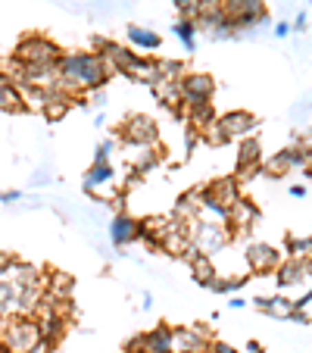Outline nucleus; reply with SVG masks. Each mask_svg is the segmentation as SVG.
Segmentation results:
<instances>
[{"label":"nucleus","instance_id":"nucleus-1","mask_svg":"<svg viewBox=\"0 0 312 353\" xmlns=\"http://www.w3.org/2000/svg\"><path fill=\"white\" fill-rule=\"evenodd\" d=\"M41 341V328L34 316L16 313L13 319H7L3 332H0V347L3 353H28Z\"/></svg>","mask_w":312,"mask_h":353},{"label":"nucleus","instance_id":"nucleus-2","mask_svg":"<svg viewBox=\"0 0 312 353\" xmlns=\"http://www.w3.org/2000/svg\"><path fill=\"white\" fill-rule=\"evenodd\" d=\"M16 60L25 63V66H56L63 57V50L44 34H25V38L16 44Z\"/></svg>","mask_w":312,"mask_h":353},{"label":"nucleus","instance_id":"nucleus-3","mask_svg":"<svg viewBox=\"0 0 312 353\" xmlns=\"http://www.w3.org/2000/svg\"><path fill=\"white\" fill-rule=\"evenodd\" d=\"M191 244L197 254L203 256H216L222 254L228 244H231V232H228L225 222H209V219H197L194 222V234Z\"/></svg>","mask_w":312,"mask_h":353},{"label":"nucleus","instance_id":"nucleus-4","mask_svg":"<svg viewBox=\"0 0 312 353\" xmlns=\"http://www.w3.org/2000/svg\"><path fill=\"white\" fill-rule=\"evenodd\" d=\"M178 91H181V103H185V107H200V103H209V100H213L216 81H213V75L185 72L178 79Z\"/></svg>","mask_w":312,"mask_h":353},{"label":"nucleus","instance_id":"nucleus-5","mask_svg":"<svg viewBox=\"0 0 312 353\" xmlns=\"http://www.w3.org/2000/svg\"><path fill=\"white\" fill-rule=\"evenodd\" d=\"M122 138L128 147H156L160 141V125L150 116H128L122 122Z\"/></svg>","mask_w":312,"mask_h":353},{"label":"nucleus","instance_id":"nucleus-6","mask_svg":"<svg viewBox=\"0 0 312 353\" xmlns=\"http://www.w3.org/2000/svg\"><path fill=\"white\" fill-rule=\"evenodd\" d=\"M209 341H213V338H209L206 325L172 328V353H206Z\"/></svg>","mask_w":312,"mask_h":353},{"label":"nucleus","instance_id":"nucleus-7","mask_svg":"<svg viewBox=\"0 0 312 353\" xmlns=\"http://www.w3.org/2000/svg\"><path fill=\"white\" fill-rule=\"evenodd\" d=\"M247 266H250L253 275H266V272H275L281 266V254L275 250L272 244H250L247 247Z\"/></svg>","mask_w":312,"mask_h":353},{"label":"nucleus","instance_id":"nucleus-8","mask_svg":"<svg viewBox=\"0 0 312 353\" xmlns=\"http://www.w3.org/2000/svg\"><path fill=\"white\" fill-rule=\"evenodd\" d=\"M110 241L116 247H128L134 241H141V222L128 213H116L113 222H110Z\"/></svg>","mask_w":312,"mask_h":353},{"label":"nucleus","instance_id":"nucleus-9","mask_svg":"<svg viewBox=\"0 0 312 353\" xmlns=\"http://www.w3.org/2000/svg\"><path fill=\"white\" fill-rule=\"evenodd\" d=\"M259 163H262V144L256 138H244L238 147V175L240 179H250L259 172Z\"/></svg>","mask_w":312,"mask_h":353},{"label":"nucleus","instance_id":"nucleus-10","mask_svg":"<svg viewBox=\"0 0 312 353\" xmlns=\"http://www.w3.org/2000/svg\"><path fill=\"white\" fill-rule=\"evenodd\" d=\"M216 125L225 132L228 141H234V138H247V134L256 128V119H253L250 113H240V110H234V113H225L222 119H216Z\"/></svg>","mask_w":312,"mask_h":353},{"label":"nucleus","instance_id":"nucleus-11","mask_svg":"<svg viewBox=\"0 0 312 353\" xmlns=\"http://www.w3.org/2000/svg\"><path fill=\"white\" fill-rule=\"evenodd\" d=\"M206 197H213L216 203H222L225 210H231L234 203L240 200V188H238V179H216L213 185L203 188Z\"/></svg>","mask_w":312,"mask_h":353},{"label":"nucleus","instance_id":"nucleus-12","mask_svg":"<svg viewBox=\"0 0 312 353\" xmlns=\"http://www.w3.org/2000/svg\"><path fill=\"white\" fill-rule=\"evenodd\" d=\"M275 272H278L281 291H291V288H300L309 281V275H306V260H287V263H281Z\"/></svg>","mask_w":312,"mask_h":353},{"label":"nucleus","instance_id":"nucleus-13","mask_svg":"<svg viewBox=\"0 0 312 353\" xmlns=\"http://www.w3.org/2000/svg\"><path fill=\"white\" fill-rule=\"evenodd\" d=\"M200 200H203V191H187V194H181L178 203H175L172 219H175V222H197V219H200Z\"/></svg>","mask_w":312,"mask_h":353},{"label":"nucleus","instance_id":"nucleus-14","mask_svg":"<svg viewBox=\"0 0 312 353\" xmlns=\"http://www.w3.org/2000/svg\"><path fill=\"white\" fill-rule=\"evenodd\" d=\"M113 181H116L113 163H94V166L85 172V191L87 194H97L103 185H113Z\"/></svg>","mask_w":312,"mask_h":353},{"label":"nucleus","instance_id":"nucleus-15","mask_svg":"<svg viewBox=\"0 0 312 353\" xmlns=\"http://www.w3.org/2000/svg\"><path fill=\"white\" fill-rule=\"evenodd\" d=\"M144 353H172V328L156 325L144 334Z\"/></svg>","mask_w":312,"mask_h":353},{"label":"nucleus","instance_id":"nucleus-16","mask_svg":"<svg viewBox=\"0 0 312 353\" xmlns=\"http://www.w3.org/2000/svg\"><path fill=\"white\" fill-rule=\"evenodd\" d=\"M253 303H256L262 313L275 316V319H291V313H293V300L291 297H256Z\"/></svg>","mask_w":312,"mask_h":353},{"label":"nucleus","instance_id":"nucleus-17","mask_svg":"<svg viewBox=\"0 0 312 353\" xmlns=\"http://www.w3.org/2000/svg\"><path fill=\"white\" fill-rule=\"evenodd\" d=\"M0 110H3V113H22V110H25L19 88L10 85L3 75H0Z\"/></svg>","mask_w":312,"mask_h":353},{"label":"nucleus","instance_id":"nucleus-18","mask_svg":"<svg viewBox=\"0 0 312 353\" xmlns=\"http://www.w3.org/2000/svg\"><path fill=\"white\" fill-rule=\"evenodd\" d=\"M191 275H194V281L197 285H203V288H209V281L216 279V266H213V256H203V254H197V256H191Z\"/></svg>","mask_w":312,"mask_h":353},{"label":"nucleus","instance_id":"nucleus-19","mask_svg":"<svg viewBox=\"0 0 312 353\" xmlns=\"http://www.w3.org/2000/svg\"><path fill=\"white\" fill-rule=\"evenodd\" d=\"M128 41H132L134 47H141V50H156V47L163 44L160 34L150 32V28H144V26H132V28H128Z\"/></svg>","mask_w":312,"mask_h":353},{"label":"nucleus","instance_id":"nucleus-20","mask_svg":"<svg viewBox=\"0 0 312 353\" xmlns=\"http://www.w3.org/2000/svg\"><path fill=\"white\" fill-rule=\"evenodd\" d=\"M69 103H75V100L66 97V94H60V91H54V94H50V100H47V107L41 110V113H44L50 122H60L63 116L69 113Z\"/></svg>","mask_w":312,"mask_h":353},{"label":"nucleus","instance_id":"nucleus-21","mask_svg":"<svg viewBox=\"0 0 312 353\" xmlns=\"http://www.w3.org/2000/svg\"><path fill=\"white\" fill-rule=\"evenodd\" d=\"M72 275L66 272H50V279H47V294H54V297L60 300H69V294H72Z\"/></svg>","mask_w":312,"mask_h":353},{"label":"nucleus","instance_id":"nucleus-22","mask_svg":"<svg viewBox=\"0 0 312 353\" xmlns=\"http://www.w3.org/2000/svg\"><path fill=\"white\" fill-rule=\"evenodd\" d=\"M160 103H166L169 110H178L181 107V91H178V81H160V85H153Z\"/></svg>","mask_w":312,"mask_h":353},{"label":"nucleus","instance_id":"nucleus-23","mask_svg":"<svg viewBox=\"0 0 312 353\" xmlns=\"http://www.w3.org/2000/svg\"><path fill=\"white\" fill-rule=\"evenodd\" d=\"M175 38L187 47V54H194V47H197V22H191V19L175 22Z\"/></svg>","mask_w":312,"mask_h":353},{"label":"nucleus","instance_id":"nucleus-24","mask_svg":"<svg viewBox=\"0 0 312 353\" xmlns=\"http://www.w3.org/2000/svg\"><path fill=\"white\" fill-rule=\"evenodd\" d=\"M259 172H262V175H269V179H281V175H287V172H291V166H287L284 154H275L272 160L259 163Z\"/></svg>","mask_w":312,"mask_h":353},{"label":"nucleus","instance_id":"nucleus-25","mask_svg":"<svg viewBox=\"0 0 312 353\" xmlns=\"http://www.w3.org/2000/svg\"><path fill=\"white\" fill-rule=\"evenodd\" d=\"M312 254V238H287V260H306Z\"/></svg>","mask_w":312,"mask_h":353},{"label":"nucleus","instance_id":"nucleus-26","mask_svg":"<svg viewBox=\"0 0 312 353\" xmlns=\"http://www.w3.org/2000/svg\"><path fill=\"white\" fill-rule=\"evenodd\" d=\"M200 138H203V144H209V147H225L228 144V138H225V132H222L219 125H216V119L209 122V125L200 132Z\"/></svg>","mask_w":312,"mask_h":353},{"label":"nucleus","instance_id":"nucleus-27","mask_svg":"<svg viewBox=\"0 0 312 353\" xmlns=\"http://www.w3.org/2000/svg\"><path fill=\"white\" fill-rule=\"evenodd\" d=\"M116 150V141L107 138V141H100L97 144V154H94V163H110V154Z\"/></svg>","mask_w":312,"mask_h":353},{"label":"nucleus","instance_id":"nucleus-28","mask_svg":"<svg viewBox=\"0 0 312 353\" xmlns=\"http://www.w3.org/2000/svg\"><path fill=\"white\" fill-rule=\"evenodd\" d=\"M206 353H240V350H234V347H231V344H225V341H209Z\"/></svg>","mask_w":312,"mask_h":353},{"label":"nucleus","instance_id":"nucleus-29","mask_svg":"<svg viewBox=\"0 0 312 353\" xmlns=\"http://www.w3.org/2000/svg\"><path fill=\"white\" fill-rule=\"evenodd\" d=\"M16 263V256L13 254H7V250H0V279H7V272H10V266Z\"/></svg>","mask_w":312,"mask_h":353},{"label":"nucleus","instance_id":"nucleus-30","mask_svg":"<svg viewBox=\"0 0 312 353\" xmlns=\"http://www.w3.org/2000/svg\"><path fill=\"white\" fill-rule=\"evenodd\" d=\"M22 200V191H0V203H16Z\"/></svg>","mask_w":312,"mask_h":353},{"label":"nucleus","instance_id":"nucleus-31","mask_svg":"<svg viewBox=\"0 0 312 353\" xmlns=\"http://www.w3.org/2000/svg\"><path fill=\"white\" fill-rule=\"evenodd\" d=\"M47 181H50V175H47V172H34L32 175V188H44Z\"/></svg>","mask_w":312,"mask_h":353},{"label":"nucleus","instance_id":"nucleus-32","mask_svg":"<svg viewBox=\"0 0 312 353\" xmlns=\"http://www.w3.org/2000/svg\"><path fill=\"white\" fill-rule=\"evenodd\" d=\"M291 22H278V26H275V38H287V34H291Z\"/></svg>","mask_w":312,"mask_h":353},{"label":"nucleus","instance_id":"nucleus-33","mask_svg":"<svg viewBox=\"0 0 312 353\" xmlns=\"http://www.w3.org/2000/svg\"><path fill=\"white\" fill-rule=\"evenodd\" d=\"M293 28H297V32H306V13H300L297 19H293Z\"/></svg>","mask_w":312,"mask_h":353},{"label":"nucleus","instance_id":"nucleus-34","mask_svg":"<svg viewBox=\"0 0 312 353\" xmlns=\"http://www.w3.org/2000/svg\"><path fill=\"white\" fill-rule=\"evenodd\" d=\"M231 310H240V307H247V300L244 297H231V303H228Z\"/></svg>","mask_w":312,"mask_h":353},{"label":"nucleus","instance_id":"nucleus-35","mask_svg":"<svg viewBox=\"0 0 312 353\" xmlns=\"http://www.w3.org/2000/svg\"><path fill=\"white\" fill-rule=\"evenodd\" d=\"M291 197H306V188L303 185H293L291 188Z\"/></svg>","mask_w":312,"mask_h":353},{"label":"nucleus","instance_id":"nucleus-36","mask_svg":"<svg viewBox=\"0 0 312 353\" xmlns=\"http://www.w3.org/2000/svg\"><path fill=\"white\" fill-rule=\"evenodd\" d=\"M153 307V297L150 294H144V297H141V310H150Z\"/></svg>","mask_w":312,"mask_h":353},{"label":"nucleus","instance_id":"nucleus-37","mask_svg":"<svg viewBox=\"0 0 312 353\" xmlns=\"http://www.w3.org/2000/svg\"><path fill=\"white\" fill-rule=\"evenodd\" d=\"M259 350H262V347H259L256 341H250V344H247V353H259Z\"/></svg>","mask_w":312,"mask_h":353},{"label":"nucleus","instance_id":"nucleus-38","mask_svg":"<svg viewBox=\"0 0 312 353\" xmlns=\"http://www.w3.org/2000/svg\"><path fill=\"white\" fill-rule=\"evenodd\" d=\"M306 275H309V281H312V254L306 256Z\"/></svg>","mask_w":312,"mask_h":353},{"label":"nucleus","instance_id":"nucleus-39","mask_svg":"<svg viewBox=\"0 0 312 353\" xmlns=\"http://www.w3.org/2000/svg\"><path fill=\"white\" fill-rule=\"evenodd\" d=\"M3 325H7V319H3V316H0V332H3Z\"/></svg>","mask_w":312,"mask_h":353},{"label":"nucleus","instance_id":"nucleus-40","mask_svg":"<svg viewBox=\"0 0 312 353\" xmlns=\"http://www.w3.org/2000/svg\"><path fill=\"white\" fill-rule=\"evenodd\" d=\"M0 353H3V347H0Z\"/></svg>","mask_w":312,"mask_h":353}]
</instances>
